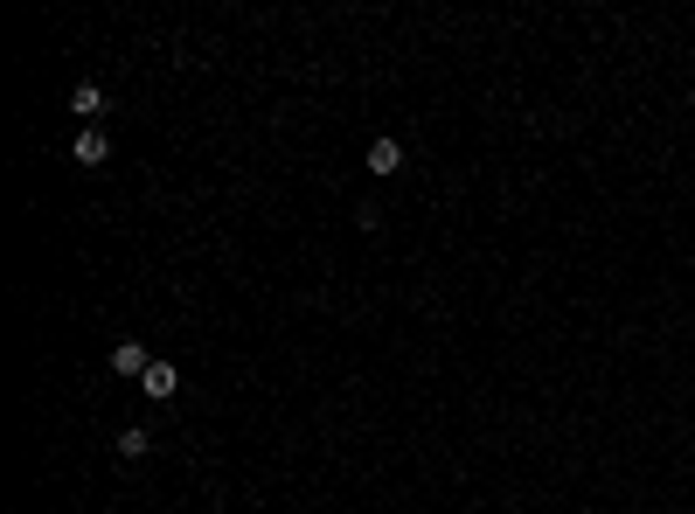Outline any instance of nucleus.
I'll use <instances>...</instances> for the list:
<instances>
[{"label": "nucleus", "mask_w": 695, "mask_h": 514, "mask_svg": "<svg viewBox=\"0 0 695 514\" xmlns=\"http://www.w3.org/2000/svg\"><path fill=\"white\" fill-rule=\"evenodd\" d=\"M146 452H153V438H146V431H119V459H146Z\"/></svg>", "instance_id": "6"}, {"label": "nucleus", "mask_w": 695, "mask_h": 514, "mask_svg": "<svg viewBox=\"0 0 695 514\" xmlns=\"http://www.w3.org/2000/svg\"><path fill=\"white\" fill-rule=\"evenodd\" d=\"M77 160H84V167H105V160H112V139H105V126H84V132H77Z\"/></svg>", "instance_id": "3"}, {"label": "nucleus", "mask_w": 695, "mask_h": 514, "mask_svg": "<svg viewBox=\"0 0 695 514\" xmlns=\"http://www.w3.org/2000/svg\"><path fill=\"white\" fill-rule=\"evenodd\" d=\"M112 369H119V376H146V369H153V355H146L139 341H119V348H112Z\"/></svg>", "instance_id": "5"}, {"label": "nucleus", "mask_w": 695, "mask_h": 514, "mask_svg": "<svg viewBox=\"0 0 695 514\" xmlns=\"http://www.w3.org/2000/svg\"><path fill=\"white\" fill-rule=\"evenodd\" d=\"M70 112H77V119H84V126H98V119H105V112H112V98H105V91H98V84H77V91H70Z\"/></svg>", "instance_id": "1"}, {"label": "nucleus", "mask_w": 695, "mask_h": 514, "mask_svg": "<svg viewBox=\"0 0 695 514\" xmlns=\"http://www.w3.org/2000/svg\"><path fill=\"white\" fill-rule=\"evenodd\" d=\"M689 112H695V91H689Z\"/></svg>", "instance_id": "7"}, {"label": "nucleus", "mask_w": 695, "mask_h": 514, "mask_svg": "<svg viewBox=\"0 0 695 514\" xmlns=\"http://www.w3.org/2000/svg\"><path fill=\"white\" fill-rule=\"evenodd\" d=\"M139 389H146V396H153V403H167V396H174V389H181V376H174V362H153V369H146V376H139Z\"/></svg>", "instance_id": "4"}, {"label": "nucleus", "mask_w": 695, "mask_h": 514, "mask_svg": "<svg viewBox=\"0 0 695 514\" xmlns=\"http://www.w3.org/2000/svg\"><path fill=\"white\" fill-rule=\"evenodd\" d=\"M369 167H376V181H383V174H404V146H397L390 132H376V139H369Z\"/></svg>", "instance_id": "2"}]
</instances>
